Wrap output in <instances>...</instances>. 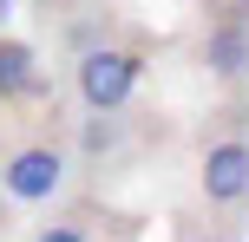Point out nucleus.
Returning <instances> with one entry per match:
<instances>
[{
    "mask_svg": "<svg viewBox=\"0 0 249 242\" xmlns=\"http://www.w3.org/2000/svg\"><path fill=\"white\" fill-rule=\"evenodd\" d=\"M79 157H72V125L59 118V105L26 98L13 112H0V196L20 210L66 196Z\"/></svg>",
    "mask_w": 249,
    "mask_h": 242,
    "instance_id": "nucleus-1",
    "label": "nucleus"
},
{
    "mask_svg": "<svg viewBox=\"0 0 249 242\" xmlns=\"http://www.w3.org/2000/svg\"><path fill=\"white\" fill-rule=\"evenodd\" d=\"M197 203L223 223L249 210V85H230L197 131Z\"/></svg>",
    "mask_w": 249,
    "mask_h": 242,
    "instance_id": "nucleus-2",
    "label": "nucleus"
},
{
    "mask_svg": "<svg viewBox=\"0 0 249 242\" xmlns=\"http://www.w3.org/2000/svg\"><path fill=\"white\" fill-rule=\"evenodd\" d=\"M144 72H151V33L124 20L118 33H105L86 52H72V98L86 112H118V105L138 98Z\"/></svg>",
    "mask_w": 249,
    "mask_h": 242,
    "instance_id": "nucleus-3",
    "label": "nucleus"
},
{
    "mask_svg": "<svg viewBox=\"0 0 249 242\" xmlns=\"http://www.w3.org/2000/svg\"><path fill=\"white\" fill-rule=\"evenodd\" d=\"M144 223L105 196H53V210L26 229V242H138Z\"/></svg>",
    "mask_w": 249,
    "mask_h": 242,
    "instance_id": "nucleus-4",
    "label": "nucleus"
},
{
    "mask_svg": "<svg viewBox=\"0 0 249 242\" xmlns=\"http://www.w3.org/2000/svg\"><path fill=\"white\" fill-rule=\"evenodd\" d=\"M197 65L216 79V92L249 85V0H203Z\"/></svg>",
    "mask_w": 249,
    "mask_h": 242,
    "instance_id": "nucleus-5",
    "label": "nucleus"
},
{
    "mask_svg": "<svg viewBox=\"0 0 249 242\" xmlns=\"http://www.w3.org/2000/svg\"><path fill=\"white\" fill-rule=\"evenodd\" d=\"M26 98H46V79H39V59L26 39H7L0 33V112H13V105Z\"/></svg>",
    "mask_w": 249,
    "mask_h": 242,
    "instance_id": "nucleus-6",
    "label": "nucleus"
},
{
    "mask_svg": "<svg viewBox=\"0 0 249 242\" xmlns=\"http://www.w3.org/2000/svg\"><path fill=\"white\" fill-rule=\"evenodd\" d=\"M171 242H243V223H223V216H210L203 203H190V210H177Z\"/></svg>",
    "mask_w": 249,
    "mask_h": 242,
    "instance_id": "nucleus-7",
    "label": "nucleus"
}]
</instances>
